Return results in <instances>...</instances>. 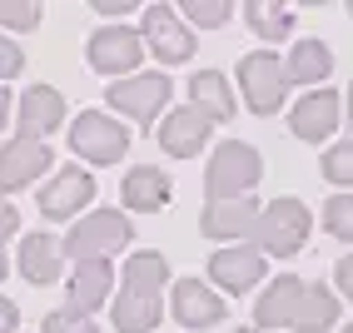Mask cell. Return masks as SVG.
I'll list each match as a JSON object with an SVG mask.
<instances>
[{
    "mask_svg": "<svg viewBox=\"0 0 353 333\" xmlns=\"http://www.w3.org/2000/svg\"><path fill=\"white\" fill-rule=\"evenodd\" d=\"M259 174H264L259 150L244 145V139H224L214 150V159L204 164V189H209V199H244L259 184Z\"/></svg>",
    "mask_w": 353,
    "mask_h": 333,
    "instance_id": "1",
    "label": "cell"
},
{
    "mask_svg": "<svg viewBox=\"0 0 353 333\" xmlns=\"http://www.w3.org/2000/svg\"><path fill=\"white\" fill-rule=\"evenodd\" d=\"M130 239H134V234H130V219L120 209H90L85 219L65 234V259H75V264H95V259L120 254Z\"/></svg>",
    "mask_w": 353,
    "mask_h": 333,
    "instance_id": "2",
    "label": "cell"
},
{
    "mask_svg": "<svg viewBox=\"0 0 353 333\" xmlns=\"http://www.w3.org/2000/svg\"><path fill=\"white\" fill-rule=\"evenodd\" d=\"M309 229H314V214H309L303 199H274V204H264V214H259L254 239L274 259H294L303 244H309Z\"/></svg>",
    "mask_w": 353,
    "mask_h": 333,
    "instance_id": "3",
    "label": "cell"
},
{
    "mask_svg": "<svg viewBox=\"0 0 353 333\" xmlns=\"http://www.w3.org/2000/svg\"><path fill=\"white\" fill-rule=\"evenodd\" d=\"M289 60H279L274 50H249L239 60V90H244V100L254 114H274L279 105L289 100Z\"/></svg>",
    "mask_w": 353,
    "mask_h": 333,
    "instance_id": "4",
    "label": "cell"
},
{
    "mask_svg": "<svg viewBox=\"0 0 353 333\" xmlns=\"http://www.w3.org/2000/svg\"><path fill=\"white\" fill-rule=\"evenodd\" d=\"M70 150L90 164H120L130 150V130L120 120H110L105 110H85L75 125H70Z\"/></svg>",
    "mask_w": 353,
    "mask_h": 333,
    "instance_id": "5",
    "label": "cell"
},
{
    "mask_svg": "<svg viewBox=\"0 0 353 333\" xmlns=\"http://www.w3.org/2000/svg\"><path fill=\"white\" fill-rule=\"evenodd\" d=\"M170 75H159V70H145V75H130V80H114L105 90V100L125 114V120H139V125H150L154 114L170 105Z\"/></svg>",
    "mask_w": 353,
    "mask_h": 333,
    "instance_id": "6",
    "label": "cell"
},
{
    "mask_svg": "<svg viewBox=\"0 0 353 333\" xmlns=\"http://www.w3.org/2000/svg\"><path fill=\"white\" fill-rule=\"evenodd\" d=\"M139 35H145V45L159 55V65H184L194 55V35L170 6H150L145 20H139Z\"/></svg>",
    "mask_w": 353,
    "mask_h": 333,
    "instance_id": "7",
    "label": "cell"
},
{
    "mask_svg": "<svg viewBox=\"0 0 353 333\" xmlns=\"http://www.w3.org/2000/svg\"><path fill=\"white\" fill-rule=\"evenodd\" d=\"M145 50H150V45H145V35H139V30H130V26H105V30L90 35V70H100V75H130Z\"/></svg>",
    "mask_w": 353,
    "mask_h": 333,
    "instance_id": "8",
    "label": "cell"
},
{
    "mask_svg": "<svg viewBox=\"0 0 353 333\" xmlns=\"http://www.w3.org/2000/svg\"><path fill=\"white\" fill-rule=\"evenodd\" d=\"M65 125V94L50 85H30L15 105V139H45Z\"/></svg>",
    "mask_w": 353,
    "mask_h": 333,
    "instance_id": "9",
    "label": "cell"
},
{
    "mask_svg": "<svg viewBox=\"0 0 353 333\" xmlns=\"http://www.w3.org/2000/svg\"><path fill=\"white\" fill-rule=\"evenodd\" d=\"M343 125V100H339V90H309L303 100L294 105V114H289V130L299 134V139H309V145H319V139H328Z\"/></svg>",
    "mask_w": 353,
    "mask_h": 333,
    "instance_id": "10",
    "label": "cell"
},
{
    "mask_svg": "<svg viewBox=\"0 0 353 333\" xmlns=\"http://www.w3.org/2000/svg\"><path fill=\"white\" fill-rule=\"evenodd\" d=\"M90 199H95V179H90L80 164H70V170H60L50 184L40 189L35 204H40L45 219H75V214H80Z\"/></svg>",
    "mask_w": 353,
    "mask_h": 333,
    "instance_id": "11",
    "label": "cell"
},
{
    "mask_svg": "<svg viewBox=\"0 0 353 333\" xmlns=\"http://www.w3.org/2000/svg\"><path fill=\"white\" fill-rule=\"evenodd\" d=\"M259 209L249 194L244 199H209L204 214H199V229H204V239H254V229H259Z\"/></svg>",
    "mask_w": 353,
    "mask_h": 333,
    "instance_id": "12",
    "label": "cell"
},
{
    "mask_svg": "<svg viewBox=\"0 0 353 333\" xmlns=\"http://www.w3.org/2000/svg\"><path fill=\"white\" fill-rule=\"evenodd\" d=\"M303 294H309V283L303 279H274L264 294L254 303V328L264 333H279V328H294L299 323V308H303Z\"/></svg>",
    "mask_w": 353,
    "mask_h": 333,
    "instance_id": "13",
    "label": "cell"
},
{
    "mask_svg": "<svg viewBox=\"0 0 353 333\" xmlns=\"http://www.w3.org/2000/svg\"><path fill=\"white\" fill-rule=\"evenodd\" d=\"M50 150H45V139H6V150H0V189L15 194V189L35 184L45 170H50Z\"/></svg>",
    "mask_w": 353,
    "mask_h": 333,
    "instance_id": "14",
    "label": "cell"
},
{
    "mask_svg": "<svg viewBox=\"0 0 353 333\" xmlns=\"http://www.w3.org/2000/svg\"><path fill=\"white\" fill-rule=\"evenodd\" d=\"M209 130H214V120H209L204 110H194V105L170 110V114L159 120V150H164V154H174V159H190V154L204 150Z\"/></svg>",
    "mask_w": 353,
    "mask_h": 333,
    "instance_id": "15",
    "label": "cell"
},
{
    "mask_svg": "<svg viewBox=\"0 0 353 333\" xmlns=\"http://www.w3.org/2000/svg\"><path fill=\"white\" fill-rule=\"evenodd\" d=\"M60 264H65V239H55V234H26L15 249V269L26 283H35V289H45V283L60 279Z\"/></svg>",
    "mask_w": 353,
    "mask_h": 333,
    "instance_id": "16",
    "label": "cell"
},
{
    "mask_svg": "<svg viewBox=\"0 0 353 333\" xmlns=\"http://www.w3.org/2000/svg\"><path fill=\"white\" fill-rule=\"evenodd\" d=\"M209 279L229 294H249L259 279H264V249H249V244H234V249H214L209 259Z\"/></svg>",
    "mask_w": 353,
    "mask_h": 333,
    "instance_id": "17",
    "label": "cell"
},
{
    "mask_svg": "<svg viewBox=\"0 0 353 333\" xmlns=\"http://www.w3.org/2000/svg\"><path fill=\"white\" fill-rule=\"evenodd\" d=\"M174 319L184 328H214L224 319V303L204 279H179L174 283Z\"/></svg>",
    "mask_w": 353,
    "mask_h": 333,
    "instance_id": "18",
    "label": "cell"
},
{
    "mask_svg": "<svg viewBox=\"0 0 353 333\" xmlns=\"http://www.w3.org/2000/svg\"><path fill=\"white\" fill-rule=\"evenodd\" d=\"M170 194H174V184H170V174H164L159 164H134V170L125 174V189H120V199H125L130 209H139V214L164 209V204H170Z\"/></svg>",
    "mask_w": 353,
    "mask_h": 333,
    "instance_id": "19",
    "label": "cell"
},
{
    "mask_svg": "<svg viewBox=\"0 0 353 333\" xmlns=\"http://www.w3.org/2000/svg\"><path fill=\"white\" fill-rule=\"evenodd\" d=\"M110 283H114L110 259H95V264H75V269H70V279H65L70 308H80V314H95V308L110 299Z\"/></svg>",
    "mask_w": 353,
    "mask_h": 333,
    "instance_id": "20",
    "label": "cell"
},
{
    "mask_svg": "<svg viewBox=\"0 0 353 333\" xmlns=\"http://www.w3.org/2000/svg\"><path fill=\"white\" fill-rule=\"evenodd\" d=\"M164 283H170V264H164V254L139 249V254H130V259H125V274H120V289H125V294L159 299Z\"/></svg>",
    "mask_w": 353,
    "mask_h": 333,
    "instance_id": "21",
    "label": "cell"
},
{
    "mask_svg": "<svg viewBox=\"0 0 353 333\" xmlns=\"http://www.w3.org/2000/svg\"><path fill=\"white\" fill-rule=\"evenodd\" d=\"M190 105L194 110H204L209 120H229L234 114V90H229V80L219 75V70H199V75L190 80Z\"/></svg>",
    "mask_w": 353,
    "mask_h": 333,
    "instance_id": "22",
    "label": "cell"
},
{
    "mask_svg": "<svg viewBox=\"0 0 353 333\" xmlns=\"http://www.w3.org/2000/svg\"><path fill=\"white\" fill-rule=\"evenodd\" d=\"M328 70H334V55H328L323 40H294V50H289V75H294V85L323 90L319 80H328Z\"/></svg>",
    "mask_w": 353,
    "mask_h": 333,
    "instance_id": "23",
    "label": "cell"
},
{
    "mask_svg": "<svg viewBox=\"0 0 353 333\" xmlns=\"http://www.w3.org/2000/svg\"><path fill=\"white\" fill-rule=\"evenodd\" d=\"M110 319H114L120 333H150L159 323V299H139V294L120 289V299L110 303Z\"/></svg>",
    "mask_w": 353,
    "mask_h": 333,
    "instance_id": "24",
    "label": "cell"
},
{
    "mask_svg": "<svg viewBox=\"0 0 353 333\" xmlns=\"http://www.w3.org/2000/svg\"><path fill=\"white\" fill-rule=\"evenodd\" d=\"M339 323V299L323 289V283H309V294H303V308H299V323L294 333H328Z\"/></svg>",
    "mask_w": 353,
    "mask_h": 333,
    "instance_id": "25",
    "label": "cell"
},
{
    "mask_svg": "<svg viewBox=\"0 0 353 333\" xmlns=\"http://www.w3.org/2000/svg\"><path fill=\"white\" fill-rule=\"evenodd\" d=\"M244 20H249V30H254L259 40H284V35L294 30V10L274 6V0H249V6H244Z\"/></svg>",
    "mask_w": 353,
    "mask_h": 333,
    "instance_id": "26",
    "label": "cell"
},
{
    "mask_svg": "<svg viewBox=\"0 0 353 333\" xmlns=\"http://www.w3.org/2000/svg\"><path fill=\"white\" fill-rule=\"evenodd\" d=\"M229 15H234V6H229V0H184V20H190V26H199V30H214V26H224Z\"/></svg>",
    "mask_w": 353,
    "mask_h": 333,
    "instance_id": "27",
    "label": "cell"
},
{
    "mask_svg": "<svg viewBox=\"0 0 353 333\" xmlns=\"http://www.w3.org/2000/svg\"><path fill=\"white\" fill-rule=\"evenodd\" d=\"M323 229L334 234V239H348L353 244V194H334L323 204Z\"/></svg>",
    "mask_w": 353,
    "mask_h": 333,
    "instance_id": "28",
    "label": "cell"
},
{
    "mask_svg": "<svg viewBox=\"0 0 353 333\" xmlns=\"http://www.w3.org/2000/svg\"><path fill=\"white\" fill-rule=\"evenodd\" d=\"M323 179L353 189V139H339V145L323 154Z\"/></svg>",
    "mask_w": 353,
    "mask_h": 333,
    "instance_id": "29",
    "label": "cell"
},
{
    "mask_svg": "<svg viewBox=\"0 0 353 333\" xmlns=\"http://www.w3.org/2000/svg\"><path fill=\"white\" fill-rule=\"evenodd\" d=\"M40 0H0V26L6 30H35L40 26Z\"/></svg>",
    "mask_w": 353,
    "mask_h": 333,
    "instance_id": "30",
    "label": "cell"
},
{
    "mask_svg": "<svg viewBox=\"0 0 353 333\" xmlns=\"http://www.w3.org/2000/svg\"><path fill=\"white\" fill-rule=\"evenodd\" d=\"M40 333H100L95 323H90V314H80V308H55V314H45Z\"/></svg>",
    "mask_w": 353,
    "mask_h": 333,
    "instance_id": "31",
    "label": "cell"
},
{
    "mask_svg": "<svg viewBox=\"0 0 353 333\" xmlns=\"http://www.w3.org/2000/svg\"><path fill=\"white\" fill-rule=\"evenodd\" d=\"M20 65H26V55H20L15 40H0V80H15Z\"/></svg>",
    "mask_w": 353,
    "mask_h": 333,
    "instance_id": "32",
    "label": "cell"
},
{
    "mask_svg": "<svg viewBox=\"0 0 353 333\" xmlns=\"http://www.w3.org/2000/svg\"><path fill=\"white\" fill-rule=\"evenodd\" d=\"M334 279H339V294L353 299V254H343L339 264H334Z\"/></svg>",
    "mask_w": 353,
    "mask_h": 333,
    "instance_id": "33",
    "label": "cell"
},
{
    "mask_svg": "<svg viewBox=\"0 0 353 333\" xmlns=\"http://www.w3.org/2000/svg\"><path fill=\"white\" fill-rule=\"evenodd\" d=\"M15 323H20V308H15V299H0V333H15Z\"/></svg>",
    "mask_w": 353,
    "mask_h": 333,
    "instance_id": "34",
    "label": "cell"
},
{
    "mask_svg": "<svg viewBox=\"0 0 353 333\" xmlns=\"http://www.w3.org/2000/svg\"><path fill=\"white\" fill-rule=\"evenodd\" d=\"M90 6H95L100 15H130V10H134V0H90Z\"/></svg>",
    "mask_w": 353,
    "mask_h": 333,
    "instance_id": "35",
    "label": "cell"
},
{
    "mask_svg": "<svg viewBox=\"0 0 353 333\" xmlns=\"http://www.w3.org/2000/svg\"><path fill=\"white\" fill-rule=\"evenodd\" d=\"M15 229H20V214H15V209L6 204V209H0V234H6V239H10Z\"/></svg>",
    "mask_w": 353,
    "mask_h": 333,
    "instance_id": "36",
    "label": "cell"
},
{
    "mask_svg": "<svg viewBox=\"0 0 353 333\" xmlns=\"http://www.w3.org/2000/svg\"><path fill=\"white\" fill-rule=\"evenodd\" d=\"M348 125H353V85H348Z\"/></svg>",
    "mask_w": 353,
    "mask_h": 333,
    "instance_id": "37",
    "label": "cell"
},
{
    "mask_svg": "<svg viewBox=\"0 0 353 333\" xmlns=\"http://www.w3.org/2000/svg\"><path fill=\"white\" fill-rule=\"evenodd\" d=\"M239 333H264V328H239Z\"/></svg>",
    "mask_w": 353,
    "mask_h": 333,
    "instance_id": "38",
    "label": "cell"
},
{
    "mask_svg": "<svg viewBox=\"0 0 353 333\" xmlns=\"http://www.w3.org/2000/svg\"><path fill=\"white\" fill-rule=\"evenodd\" d=\"M348 15H353V0H348Z\"/></svg>",
    "mask_w": 353,
    "mask_h": 333,
    "instance_id": "39",
    "label": "cell"
},
{
    "mask_svg": "<svg viewBox=\"0 0 353 333\" xmlns=\"http://www.w3.org/2000/svg\"><path fill=\"white\" fill-rule=\"evenodd\" d=\"M343 333H353V323H348V328H343Z\"/></svg>",
    "mask_w": 353,
    "mask_h": 333,
    "instance_id": "40",
    "label": "cell"
}]
</instances>
